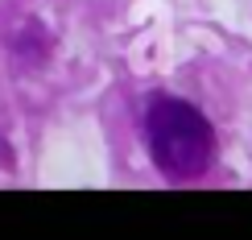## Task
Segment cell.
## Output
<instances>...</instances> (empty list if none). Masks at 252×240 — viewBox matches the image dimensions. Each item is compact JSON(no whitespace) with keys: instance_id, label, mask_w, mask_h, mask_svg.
<instances>
[{"instance_id":"1","label":"cell","mask_w":252,"mask_h":240,"mask_svg":"<svg viewBox=\"0 0 252 240\" xmlns=\"http://www.w3.org/2000/svg\"><path fill=\"white\" fill-rule=\"evenodd\" d=\"M145 145L153 166L174 182H194L215 162V129L194 103L178 96H157L145 112Z\"/></svg>"}]
</instances>
